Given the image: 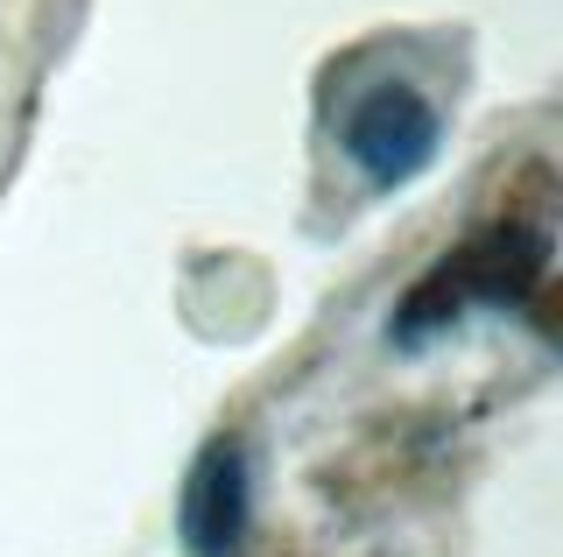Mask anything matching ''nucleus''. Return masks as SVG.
<instances>
[{"mask_svg": "<svg viewBox=\"0 0 563 557\" xmlns=\"http://www.w3.org/2000/svg\"><path fill=\"white\" fill-rule=\"evenodd\" d=\"M550 261H556V240H550V226L528 219V212H500V219L472 226L437 269L416 275L409 297L395 304V318H387V346L416 353L422 339L465 325L472 310L536 304L542 283H550Z\"/></svg>", "mask_w": 563, "mask_h": 557, "instance_id": "obj_1", "label": "nucleus"}, {"mask_svg": "<svg viewBox=\"0 0 563 557\" xmlns=\"http://www.w3.org/2000/svg\"><path fill=\"white\" fill-rule=\"evenodd\" d=\"M339 134H345V155L366 170V184H380V190L416 184L422 170L437 163V149H444V120H437V107L416 92V85H401V78L366 85V92L345 107Z\"/></svg>", "mask_w": 563, "mask_h": 557, "instance_id": "obj_2", "label": "nucleus"}, {"mask_svg": "<svg viewBox=\"0 0 563 557\" xmlns=\"http://www.w3.org/2000/svg\"><path fill=\"white\" fill-rule=\"evenodd\" d=\"M246 522H254V466H246L240 438H211L184 480V509H176V536L190 557H240Z\"/></svg>", "mask_w": 563, "mask_h": 557, "instance_id": "obj_3", "label": "nucleus"}]
</instances>
